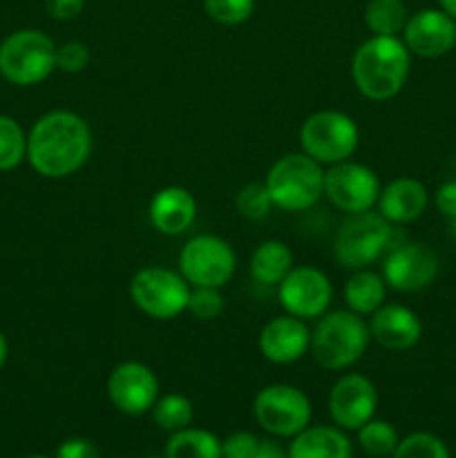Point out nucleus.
Instances as JSON below:
<instances>
[{
    "mask_svg": "<svg viewBox=\"0 0 456 458\" xmlns=\"http://www.w3.org/2000/svg\"><path fill=\"white\" fill-rule=\"evenodd\" d=\"M92 128L72 110H52L27 132V161L45 179L79 173L92 155Z\"/></svg>",
    "mask_w": 456,
    "mask_h": 458,
    "instance_id": "1",
    "label": "nucleus"
},
{
    "mask_svg": "<svg viewBox=\"0 0 456 458\" xmlns=\"http://www.w3.org/2000/svg\"><path fill=\"white\" fill-rule=\"evenodd\" d=\"M411 72V52L398 36H369L351 58L358 92L376 103L398 97Z\"/></svg>",
    "mask_w": 456,
    "mask_h": 458,
    "instance_id": "2",
    "label": "nucleus"
},
{
    "mask_svg": "<svg viewBox=\"0 0 456 458\" xmlns=\"http://www.w3.org/2000/svg\"><path fill=\"white\" fill-rule=\"evenodd\" d=\"M371 344L369 320L349 309H335L317 318L311 329L308 353L326 371H344L356 365Z\"/></svg>",
    "mask_w": 456,
    "mask_h": 458,
    "instance_id": "3",
    "label": "nucleus"
},
{
    "mask_svg": "<svg viewBox=\"0 0 456 458\" xmlns=\"http://www.w3.org/2000/svg\"><path fill=\"white\" fill-rule=\"evenodd\" d=\"M264 183L277 210L302 213L325 197V165L304 152H289L268 168Z\"/></svg>",
    "mask_w": 456,
    "mask_h": 458,
    "instance_id": "4",
    "label": "nucleus"
},
{
    "mask_svg": "<svg viewBox=\"0 0 456 458\" xmlns=\"http://www.w3.org/2000/svg\"><path fill=\"white\" fill-rule=\"evenodd\" d=\"M56 72V43L40 30H16L0 43V76L18 88H34Z\"/></svg>",
    "mask_w": 456,
    "mask_h": 458,
    "instance_id": "5",
    "label": "nucleus"
},
{
    "mask_svg": "<svg viewBox=\"0 0 456 458\" xmlns=\"http://www.w3.org/2000/svg\"><path fill=\"white\" fill-rule=\"evenodd\" d=\"M360 143L358 123L340 110H320L300 128V148L320 165H334L356 155Z\"/></svg>",
    "mask_w": 456,
    "mask_h": 458,
    "instance_id": "6",
    "label": "nucleus"
},
{
    "mask_svg": "<svg viewBox=\"0 0 456 458\" xmlns=\"http://www.w3.org/2000/svg\"><path fill=\"white\" fill-rule=\"evenodd\" d=\"M190 284L179 271L143 267L130 280V300L143 316L168 322L188 311Z\"/></svg>",
    "mask_w": 456,
    "mask_h": 458,
    "instance_id": "7",
    "label": "nucleus"
},
{
    "mask_svg": "<svg viewBox=\"0 0 456 458\" xmlns=\"http://www.w3.org/2000/svg\"><path fill=\"white\" fill-rule=\"evenodd\" d=\"M392 224L380 213L349 215L334 240V255L344 268H371L392 246Z\"/></svg>",
    "mask_w": 456,
    "mask_h": 458,
    "instance_id": "8",
    "label": "nucleus"
},
{
    "mask_svg": "<svg viewBox=\"0 0 456 458\" xmlns=\"http://www.w3.org/2000/svg\"><path fill=\"white\" fill-rule=\"evenodd\" d=\"M237 271V253L224 237L201 233L179 250V273L190 286L224 289Z\"/></svg>",
    "mask_w": 456,
    "mask_h": 458,
    "instance_id": "9",
    "label": "nucleus"
},
{
    "mask_svg": "<svg viewBox=\"0 0 456 458\" xmlns=\"http://www.w3.org/2000/svg\"><path fill=\"white\" fill-rule=\"evenodd\" d=\"M255 420L264 432L273 437L293 438L311 423V401L307 394L293 385H266L253 401Z\"/></svg>",
    "mask_w": 456,
    "mask_h": 458,
    "instance_id": "10",
    "label": "nucleus"
},
{
    "mask_svg": "<svg viewBox=\"0 0 456 458\" xmlns=\"http://www.w3.org/2000/svg\"><path fill=\"white\" fill-rule=\"evenodd\" d=\"M380 191L378 174L358 161H340L325 170V197L344 215L374 210Z\"/></svg>",
    "mask_w": 456,
    "mask_h": 458,
    "instance_id": "11",
    "label": "nucleus"
},
{
    "mask_svg": "<svg viewBox=\"0 0 456 458\" xmlns=\"http://www.w3.org/2000/svg\"><path fill=\"white\" fill-rule=\"evenodd\" d=\"M277 298L289 316L300 320H317L325 316L334 300V284L325 271L308 264L291 268L289 276L277 284Z\"/></svg>",
    "mask_w": 456,
    "mask_h": 458,
    "instance_id": "12",
    "label": "nucleus"
},
{
    "mask_svg": "<svg viewBox=\"0 0 456 458\" xmlns=\"http://www.w3.org/2000/svg\"><path fill=\"white\" fill-rule=\"evenodd\" d=\"M438 276V255L423 242H405L392 246L383 255V277L398 293H416L427 289Z\"/></svg>",
    "mask_w": 456,
    "mask_h": 458,
    "instance_id": "13",
    "label": "nucleus"
},
{
    "mask_svg": "<svg viewBox=\"0 0 456 458\" xmlns=\"http://www.w3.org/2000/svg\"><path fill=\"white\" fill-rule=\"evenodd\" d=\"M106 389L116 410L128 416H141L159 398V378L143 362L125 360L110 371Z\"/></svg>",
    "mask_w": 456,
    "mask_h": 458,
    "instance_id": "14",
    "label": "nucleus"
},
{
    "mask_svg": "<svg viewBox=\"0 0 456 458\" xmlns=\"http://www.w3.org/2000/svg\"><path fill=\"white\" fill-rule=\"evenodd\" d=\"M378 407V389L362 374H344L329 392V414L340 429H360Z\"/></svg>",
    "mask_w": 456,
    "mask_h": 458,
    "instance_id": "15",
    "label": "nucleus"
},
{
    "mask_svg": "<svg viewBox=\"0 0 456 458\" xmlns=\"http://www.w3.org/2000/svg\"><path fill=\"white\" fill-rule=\"evenodd\" d=\"M402 43L418 58H441L456 45V21L443 9H420L411 13L402 30Z\"/></svg>",
    "mask_w": 456,
    "mask_h": 458,
    "instance_id": "16",
    "label": "nucleus"
},
{
    "mask_svg": "<svg viewBox=\"0 0 456 458\" xmlns=\"http://www.w3.org/2000/svg\"><path fill=\"white\" fill-rule=\"evenodd\" d=\"M258 349L264 360L273 365H293L302 360L311 349V329L307 320L284 313L262 327L258 335Z\"/></svg>",
    "mask_w": 456,
    "mask_h": 458,
    "instance_id": "17",
    "label": "nucleus"
},
{
    "mask_svg": "<svg viewBox=\"0 0 456 458\" xmlns=\"http://www.w3.org/2000/svg\"><path fill=\"white\" fill-rule=\"evenodd\" d=\"M371 340L389 352H407L423 338V322L414 309L405 304L384 302L369 316Z\"/></svg>",
    "mask_w": 456,
    "mask_h": 458,
    "instance_id": "18",
    "label": "nucleus"
},
{
    "mask_svg": "<svg viewBox=\"0 0 456 458\" xmlns=\"http://www.w3.org/2000/svg\"><path fill=\"white\" fill-rule=\"evenodd\" d=\"M150 222L161 235H183L197 219V199L183 186H164L148 206Z\"/></svg>",
    "mask_w": 456,
    "mask_h": 458,
    "instance_id": "19",
    "label": "nucleus"
},
{
    "mask_svg": "<svg viewBox=\"0 0 456 458\" xmlns=\"http://www.w3.org/2000/svg\"><path fill=\"white\" fill-rule=\"evenodd\" d=\"M429 195L425 183L414 177H398L383 186L378 197V213L389 224H411L427 210Z\"/></svg>",
    "mask_w": 456,
    "mask_h": 458,
    "instance_id": "20",
    "label": "nucleus"
},
{
    "mask_svg": "<svg viewBox=\"0 0 456 458\" xmlns=\"http://www.w3.org/2000/svg\"><path fill=\"white\" fill-rule=\"evenodd\" d=\"M289 458H351V441L340 428H307L293 437Z\"/></svg>",
    "mask_w": 456,
    "mask_h": 458,
    "instance_id": "21",
    "label": "nucleus"
},
{
    "mask_svg": "<svg viewBox=\"0 0 456 458\" xmlns=\"http://www.w3.org/2000/svg\"><path fill=\"white\" fill-rule=\"evenodd\" d=\"M387 289L383 273L360 268V271H353V276L344 282L342 298L349 311L367 318L387 302Z\"/></svg>",
    "mask_w": 456,
    "mask_h": 458,
    "instance_id": "22",
    "label": "nucleus"
},
{
    "mask_svg": "<svg viewBox=\"0 0 456 458\" xmlns=\"http://www.w3.org/2000/svg\"><path fill=\"white\" fill-rule=\"evenodd\" d=\"M295 267L293 250L282 240H266L250 255V277L258 284L277 286Z\"/></svg>",
    "mask_w": 456,
    "mask_h": 458,
    "instance_id": "23",
    "label": "nucleus"
},
{
    "mask_svg": "<svg viewBox=\"0 0 456 458\" xmlns=\"http://www.w3.org/2000/svg\"><path fill=\"white\" fill-rule=\"evenodd\" d=\"M165 458H222V441L208 429L186 428L170 434Z\"/></svg>",
    "mask_w": 456,
    "mask_h": 458,
    "instance_id": "24",
    "label": "nucleus"
},
{
    "mask_svg": "<svg viewBox=\"0 0 456 458\" xmlns=\"http://www.w3.org/2000/svg\"><path fill=\"white\" fill-rule=\"evenodd\" d=\"M362 16L371 36H398L410 21L405 0H369Z\"/></svg>",
    "mask_w": 456,
    "mask_h": 458,
    "instance_id": "25",
    "label": "nucleus"
},
{
    "mask_svg": "<svg viewBox=\"0 0 456 458\" xmlns=\"http://www.w3.org/2000/svg\"><path fill=\"white\" fill-rule=\"evenodd\" d=\"M152 420L165 432L174 434L190 428L192 423V403L183 394H165L156 398L152 405Z\"/></svg>",
    "mask_w": 456,
    "mask_h": 458,
    "instance_id": "26",
    "label": "nucleus"
},
{
    "mask_svg": "<svg viewBox=\"0 0 456 458\" xmlns=\"http://www.w3.org/2000/svg\"><path fill=\"white\" fill-rule=\"evenodd\" d=\"M27 159V132L13 116L0 114V173L16 170Z\"/></svg>",
    "mask_w": 456,
    "mask_h": 458,
    "instance_id": "27",
    "label": "nucleus"
},
{
    "mask_svg": "<svg viewBox=\"0 0 456 458\" xmlns=\"http://www.w3.org/2000/svg\"><path fill=\"white\" fill-rule=\"evenodd\" d=\"M358 443L362 450L374 458H389L398 447V432L387 420L371 419L358 429Z\"/></svg>",
    "mask_w": 456,
    "mask_h": 458,
    "instance_id": "28",
    "label": "nucleus"
},
{
    "mask_svg": "<svg viewBox=\"0 0 456 458\" xmlns=\"http://www.w3.org/2000/svg\"><path fill=\"white\" fill-rule=\"evenodd\" d=\"M235 206H237V213H240L241 217L253 219V222L268 217L271 210L275 208V206H273L271 195H268L266 191V183L264 182L246 183V186L237 192Z\"/></svg>",
    "mask_w": 456,
    "mask_h": 458,
    "instance_id": "29",
    "label": "nucleus"
},
{
    "mask_svg": "<svg viewBox=\"0 0 456 458\" xmlns=\"http://www.w3.org/2000/svg\"><path fill=\"white\" fill-rule=\"evenodd\" d=\"M226 309L222 289L215 286H190V298H188V313L199 322L217 320Z\"/></svg>",
    "mask_w": 456,
    "mask_h": 458,
    "instance_id": "30",
    "label": "nucleus"
},
{
    "mask_svg": "<svg viewBox=\"0 0 456 458\" xmlns=\"http://www.w3.org/2000/svg\"><path fill=\"white\" fill-rule=\"evenodd\" d=\"M204 12L217 25L237 27L255 12V0H204Z\"/></svg>",
    "mask_w": 456,
    "mask_h": 458,
    "instance_id": "31",
    "label": "nucleus"
},
{
    "mask_svg": "<svg viewBox=\"0 0 456 458\" xmlns=\"http://www.w3.org/2000/svg\"><path fill=\"white\" fill-rule=\"evenodd\" d=\"M389 458H450V454L441 438L427 432H416L402 438Z\"/></svg>",
    "mask_w": 456,
    "mask_h": 458,
    "instance_id": "32",
    "label": "nucleus"
},
{
    "mask_svg": "<svg viewBox=\"0 0 456 458\" xmlns=\"http://www.w3.org/2000/svg\"><path fill=\"white\" fill-rule=\"evenodd\" d=\"M89 65V47L80 40L56 45V70L65 74H80Z\"/></svg>",
    "mask_w": 456,
    "mask_h": 458,
    "instance_id": "33",
    "label": "nucleus"
},
{
    "mask_svg": "<svg viewBox=\"0 0 456 458\" xmlns=\"http://www.w3.org/2000/svg\"><path fill=\"white\" fill-rule=\"evenodd\" d=\"M259 438L250 432H235L222 441V458H255Z\"/></svg>",
    "mask_w": 456,
    "mask_h": 458,
    "instance_id": "34",
    "label": "nucleus"
},
{
    "mask_svg": "<svg viewBox=\"0 0 456 458\" xmlns=\"http://www.w3.org/2000/svg\"><path fill=\"white\" fill-rule=\"evenodd\" d=\"M56 458H101L98 447L88 438H70L58 447Z\"/></svg>",
    "mask_w": 456,
    "mask_h": 458,
    "instance_id": "35",
    "label": "nucleus"
},
{
    "mask_svg": "<svg viewBox=\"0 0 456 458\" xmlns=\"http://www.w3.org/2000/svg\"><path fill=\"white\" fill-rule=\"evenodd\" d=\"M45 7L54 21H74L85 9V0H45Z\"/></svg>",
    "mask_w": 456,
    "mask_h": 458,
    "instance_id": "36",
    "label": "nucleus"
},
{
    "mask_svg": "<svg viewBox=\"0 0 456 458\" xmlns=\"http://www.w3.org/2000/svg\"><path fill=\"white\" fill-rule=\"evenodd\" d=\"M434 204H436L438 213L443 217L456 219V182H447L443 183L441 188L436 191V197H434Z\"/></svg>",
    "mask_w": 456,
    "mask_h": 458,
    "instance_id": "37",
    "label": "nucleus"
},
{
    "mask_svg": "<svg viewBox=\"0 0 456 458\" xmlns=\"http://www.w3.org/2000/svg\"><path fill=\"white\" fill-rule=\"evenodd\" d=\"M255 458H289V452L282 450L280 443L266 438V441H259V447H258V452H255Z\"/></svg>",
    "mask_w": 456,
    "mask_h": 458,
    "instance_id": "38",
    "label": "nucleus"
},
{
    "mask_svg": "<svg viewBox=\"0 0 456 458\" xmlns=\"http://www.w3.org/2000/svg\"><path fill=\"white\" fill-rule=\"evenodd\" d=\"M7 358H9V343H7V338H4L3 331H0V369L4 367Z\"/></svg>",
    "mask_w": 456,
    "mask_h": 458,
    "instance_id": "39",
    "label": "nucleus"
},
{
    "mask_svg": "<svg viewBox=\"0 0 456 458\" xmlns=\"http://www.w3.org/2000/svg\"><path fill=\"white\" fill-rule=\"evenodd\" d=\"M438 4H441V9L447 16H452L456 21V0H438Z\"/></svg>",
    "mask_w": 456,
    "mask_h": 458,
    "instance_id": "40",
    "label": "nucleus"
},
{
    "mask_svg": "<svg viewBox=\"0 0 456 458\" xmlns=\"http://www.w3.org/2000/svg\"><path fill=\"white\" fill-rule=\"evenodd\" d=\"M27 458H49V456H43V454H31V456H27Z\"/></svg>",
    "mask_w": 456,
    "mask_h": 458,
    "instance_id": "41",
    "label": "nucleus"
}]
</instances>
